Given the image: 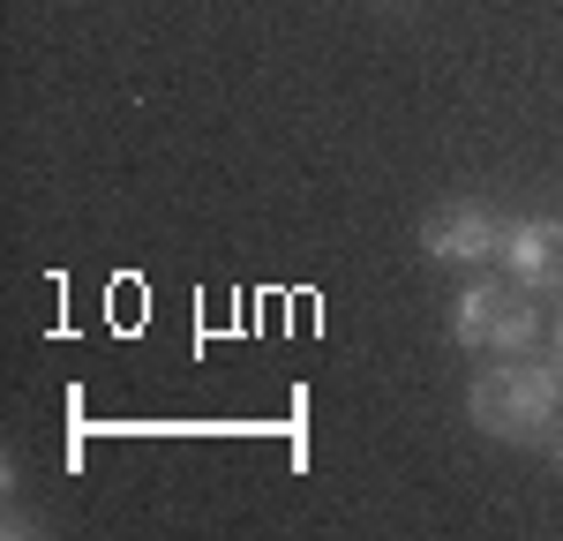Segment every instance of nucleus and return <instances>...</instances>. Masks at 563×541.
<instances>
[{"instance_id": "nucleus-1", "label": "nucleus", "mask_w": 563, "mask_h": 541, "mask_svg": "<svg viewBox=\"0 0 563 541\" xmlns=\"http://www.w3.org/2000/svg\"><path fill=\"white\" fill-rule=\"evenodd\" d=\"M466 413H474V429L504 437V444H549L563 421V368H549V361H504V368L474 376Z\"/></svg>"}, {"instance_id": "nucleus-2", "label": "nucleus", "mask_w": 563, "mask_h": 541, "mask_svg": "<svg viewBox=\"0 0 563 541\" xmlns=\"http://www.w3.org/2000/svg\"><path fill=\"white\" fill-rule=\"evenodd\" d=\"M459 346H496V354H526L541 339V309H533V286H496L474 278L459 294Z\"/></svg>"}, {"instance_id": "nucleus-3", "label": "nucleus", "mask_w": 563, "mask_h": 541, "mask_svg": "<svg viewBox=\"0 0 563 541\" xmlns=\"http://www.w3.org/2000/svg\"><path fill=\"white\" fill-rule=\"evenodd\" d=\"M421 249H429L435 264H459V270H488L504 256V219L488 211V203H443L421 233Z\"/></svg>"}, {"instance_id": "nucleus-4", "label": "nucleus", "mask_w": 563, "mask_h": 541, "mask_svg": "<svg viewBox=\"0 0 563 541\" xmlns=\"http://www.w3.org/2000/svg\"><path fill=\"white\" fill-rule=\"evenodd\" d=\"M496 264L511 270L519 286H549V294H563V219H519L504 225V256Z\"/></svg>"}, {"instance_id": "nucleus-5", "label": "nucleus", "mask_w": 563, "mask_h": 541, "mask_svg": "<svg viewBox=\"0 0 563 541\" xmlns=\"http://www.w3.org/2000/svg\"><path fill=\"white\" fill-rule=\"evenodd\" d=\"M549 459H556V466H563V429H556V437H549Z\"/></svg>"}, {"instance_id": "nucleus-6", "label": "nucleus", "mask_w": 563, "mask_h": 541, "mask_svg": "<svg viewBox=\"0 0 563 541\" xmlns=\"http://www.w3.org/2000/svg\"><path fill=\"white\" fill-rule=\"evenodd\" d=\"M549 339H556V346H563V316H556V331H549Z\"/></svg>"}, {"instance_id": "nucleus-7", "label": "nucleus", "mask_w": 563, "mask_h": 541, "mask_svg": "<svg viewBox=\"0 0 563 541\" xmlns=\"http://www.w3.org/2000/svg\"><path fill=\"white\" fill-rule=\"evenodd\" d=\"M556 368H563V346H556Z\"/></svg>"}]
</instances>
